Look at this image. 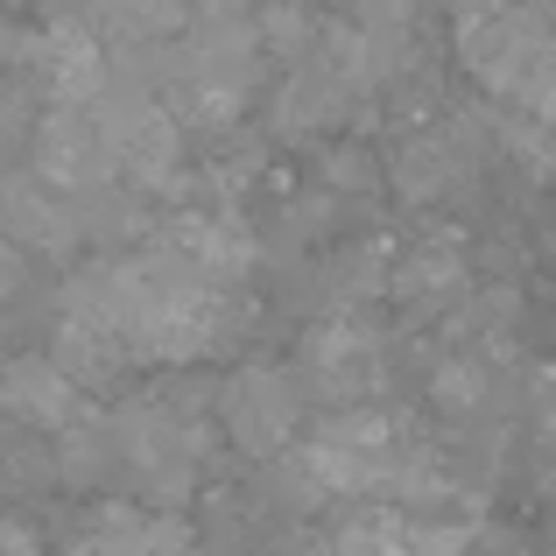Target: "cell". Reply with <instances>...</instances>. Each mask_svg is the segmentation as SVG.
I'll list each match as a JSON object with an SVG mask.
<instances>
[{"mask_svg": "<svg viewBox=\"0 0 556 556\" xmlns=\"http://www.w3.org/2000/svg\"><path fill=\"white\" fill-rule=\"evenodd\" d=\"M56 325L99 339L121 367H190L240 331V289L212 282L177 247L99 254L71 275Z\"/></svg>", "mask_w": 556, "mask_h": 556, "instance_id": "1", "label": "cell"}, {"mask_svg": "<svg viewBox=\"0 0 556 556\" xmlns=\"http://www.w3.org/2000/svg\"><path fill=\"white\" fill-rule=\"evenodd\" d=\"M261 71H268V50L254 36V14H218V22H190L177 42H169L163 71H155V99L177 113V127H232L261 92Z\"/></svg>", "mask_w": 556, "mask_h": 556, "instance_id": "2", "label": "cell"}, {"mask_svg": "<svg viewBox=\"0 0 556 556\" xmlns=\"http://www.w3.org/2000/svg\"><path fill=\"white\" fill-rule=\"evenodd\" d=\"M458 64L479 92H493L501 106H515L521 121L556 127V22L535 0H507L486 14H458L451 28Z\"/></svg>", "mask_w": 556, "mask_h": 556, "instance_id": "3", "label": "cell"}, {"mask_svg": "<svg viewBox=\"0 0 556 556\" xmlns=\"http://www.w3.org/2000/svg\"><path fill=\"white\" fill-rule=\"evenodd\" d=\"M113 451H121L127 479L149 493V507H169L184 515L190 486L204 472V451H212V430H204V394L198 388H169V394H141L113 416Z\"/></svg>", "mask_w": 556, "mask_h": 556, "instance_id": "4", "label": "cell"}, {"mask_svg": "<svg viewBox=\"0 0 556 556\" xmlns=\"http://www.w3.org/2000/svg\"><path fill=\"white\" fill-rule=\"evenodd\" d=\"M99 135H106V163L113 177L135 184V198H177L190 184V155H184V127L177 113L155 99V85H106L92 99Z\"/></svg>", "mask_w": 556, "mask_h": 556, "instance_id": "5", "label": "cell"}, {"mask_svg": "<svg viewBox=\"0 0 556 556\" xmlns=\"http://www.w3.org/2000/svg\"><path fill=\"white\" fill-rule=\"evenodd\" d=\"M212 416L240 458L268 465L282 451H296V437H303V380L289 367H268V359H247V367H232L218 380Z\"/></svg>", "mask_w": 556, "mask_h": 556, "instance_id": "6", "label": "cell"}, {"mask_svg": "<svg viewBox=\"0 0 556 556\" xmlns=\"http://www.w3.org/2000/svg\"><path fill=\"white\" fill-rule=\"evenodd\" d=\"M296 380L331 416H339V408H374L380 394H388V345H380V331L359 311H331L325 325H311V339H303Z\"/></svg>", "mask_w": 556, "mask_h": 556, "instance_id": "7", "label": "cell"}, {"mask_svg": "<svg viewBox=\"0 0 556 556\" xmlns=\"http://www.w3.org/2000/svg\"><path fill=\"white\" fill-rule=\"evenodd\" d=\"M472 169H479V127H472V113H444V121H430V127H408L402 149L388 155V184H394V198H402V204L451 198Z\"/></svg>", "mask_w": 556, "mask_h": 556, "instance_id": "8", "label": "cell"}, {"mask_svg": "<svg viewBox=\"0 0 556 556\" xmlns=\"http://www.w3.org/2000/svg\"><path fill=\"white\" fill-rule=\"evenodd\" d=\"M28 155H36V177L56 184L64 198H99V190L121 184L106 163V135H99L92 106H42L36 135H28Z\"/></svg>", "mask_w": 556, "mask_h": 556, "instance_id": "9", "label": "cell"}, {"mask_svg": "<svg viewBox=\"0 0 556 556\" xmlns=\"http://www.w3.org/2000/svg\"><path fill=\"white\" fill-rule=\"evenodd\" d=\"M0 240H8L14 254H42V261L78 254V240H85L78 198L42 184L36 169H8V177H0Z\"/></svg>", "mask_w": 556, "mask_h": 556, "instance_id": "10", "label": "cell"}, {"mask_svg": "<svg viewBox=\"0 0 556 556\" xmlns=\"http://www.w3.org/2000/svg\"><path fill=\"white\" fill-rule=\"evenodd\" d=\"M28 78H36V92L50 99V106H92V99L113 85L99 28L85 22V14H56V22H42L36 28V64H28Z\"/></svg>", "mask_w": 556, "mask_h": 556, "instance_id": "11", "label": "cell"}, {"mask_svg": "<svg viewBox=\"0 0 556 556\" xmlns=\"http://www.w3.org/2000/svg\"><path fill=\"white\" fill-rule=\"evenodd\" d=\"M0 416L14 430H36V437H64L78 430L92 408H85V388L56 367L50 353H22L0 367Z\"/></svg>", "mask_w": 556, "mask_h": 556, "instance_id": "12", "label": "cell"}, {"mask_svg": "<svg viewBox=\"0 0 556 556\" xmlns=\"http://www.w3.org/2000/svg\"><path fill=\"white\" fill-rule=\"evenodd\" d=\"M388 296L416 317H437V311H458L472 296V261H465V240L458 232H422L408 240L402 254L388 261Z\"/></svg>", "mask_w": 556, "mask_h": 556, "instance_id": "13", "label": "cell"}, {"mask_svg": "<svg viewBox=\"0 0 556 556\" xmlns=\"http://www.w3.org/2000/svg\"><path fill=\"white\" fill-rule=\"evenodd\" d=\"M163 247H177L184 261H198L212 282H232L240 289V275L254 268V254H261V240L247 232V218L232 212V204H184V212H169V226H163Z\"/></svg>", "mask_w": 556, "mask_h": 556, "instance_id": "14", "label": "cell"}, {"mask_svg": "<svg viewBox=\"0 0 556 556\" xmlns=\"http://www.w3.org/2000/svg\"><path fill=\"white\" fill-rule=\"evenodd\" d=\"M71 556H190V529H184V515H169V507L106 501L78 529Z\"/></svg>", "mask_w": 556, "mask_h": 556, "instance_id": "15", "label": "cell"}, {"mask_svg": "<svg viewBox=\"0 0 556 556\" xmlns=\"http://www.w3.org/2000/svg\"><path fill=\"white\" fill-rule=\"evenodd\" d=\"M85 22H106L127 42H177L190 28V0H85Z\"/></svg>", "mask_w": 556, "mask_h": 556, "instance_id": "16", "label": "cell"}, {"mask_svg": "<svg viewBox=\"0 0 556 556\" xmlns=\"http://www.w3.org/2000/svg\"><path fill=\"white\" fill-rule=\"evenodd\" d=\"M430 402L444 408V416H486L493 408V367H486V353H451L444 367L430 374Z\"/></svg>", "mask_w": 556, "mask_h": 556, "instance_id": "17", "label": "cell"}, {"mask_svg": "<svg viewBox=\"0 0 556 556\" xmlns=\"http://www.w3.org/2000/svg\"><path fill=\"white\" fill-rule=\"evenodd\" d=\"M42 121V92L28 71H0V155L28 149V135H36Z\"/></svg>", "mask_w": 556, "mask_h": 556, "instance_id": "18", "label": "cell"}, {"mask_svg": "<svg viewBox=\"0 0 556 556\" xmlns=\"http://www.w3.org/2000/svg\"><path fill=\"white\" fill-rule=\"evenodd\" d=\"M416 8L422 0H353V28H367V36H408Z\"/></svg>", "mask_w": 556, "mask_h": 556, "instance_id": "19", "label": "cell"}, {"mask_svg": "<svg viewBox=\"0 0 556 556\" xmlns=\"http://www.w3.org/2000/svg\"><path fill=\"white\" fill-rule=\"evenodd\" d=\"M325 190H374V155L367 149H325Z\"/></svg>", "mask_w": 556, "mask_h": 556, "instance_id": "20", "label": "cell"}, {"mask_svg": "<svg viewBox=\"0 0 556 556\" xmlns=\"http://www.w3.org/2000/svg\"><path fill=\"white\" fill-rule=\"evenodd\" d=\"M535 493L556 501V430H543V444H535Z\"/></svg>", "mask_w": 556, "mask_h": 556, "instance_id": "21", "label": "cell"}, {"mask_svg": "<svg viewBox=\"0 0 556 556\" xmlns=\"http://www.w3.org/2000/svg\"><path fill=\"white\" fill-rule=\"evenodd\" d=\"M0 556H50V549H42L22 521H0Z\"/></svg>", "mask_w": 556, "mask_h": 556, "instance_id": "22", "label": "cell"}, {"mask_svg": "<svg viewBox=\"0 0 556 556\" xmlns=\"http://www.w3.org/2000/svg\"><path fill=\"white\" fill-rule=\"evenodd\" d=\"M14 289H22V254H14V247L0 240V311L14 303Z\"/></svg>", "mask_w": 556, "mask_h": 556, "instance_id": "23", "label": "cell"}, {"mask_svg": "<svg viewBox=\"0 0 556 556\" xmlns=\"http://www.w3.org/2000/svg\"><path fill=\"white\" fill-rule=\"evenodd\" d=\"M535 416H543V430H556V367H543L535 380Z\"/></svg>", "mask_w": 556, "mask_h": 556, "instance_id": "24", "label": "cell"}, {"mask_svg": "<svg viewBox=\"0 0 556 556\" xmlns=\"http://www.w3.org/2000/svg\"><path fill=\"white\" fill-rule=\"evenodd\" d=\"M535 8H556V0H535Z\"/></svg>", "mask_w": 556, "mask_h": 556, "instance_id": "25", "label": "cell"}]
</instances>
